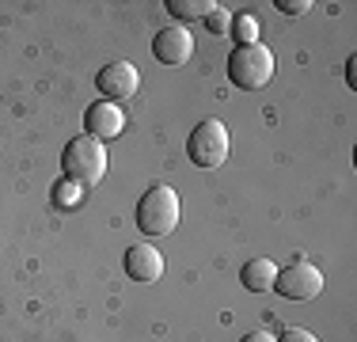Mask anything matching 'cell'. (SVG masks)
I'll return each instance as SVG.
<instances>
[{
  "instance_id": "7c38bea8",
  "label": "cell",
  "mask_w": 357,
  "mask_h": 342,
  "mask_svg": "<svg viewBox=\"0 0 357 342\" xmlns=\"http://www.w3.org/2000/svg\"><path fill=\"white\" fill-rule=\"evenodd\" d=\"M236 38V46H255L259 42V20L248 12H240V15H232V31H228Z\"/></svg>"
},
{
  "instance_id": "5b68a950",
  "label": "cell",
  "mask_w": 357,
  "mask_h": 342,
  "mask_svg": "<svg viewBox=\"0 0 357 342\" xmlns=\"http://www.w3.org/2000/svg\"><path fill=\"white\" fill-rule=\"evenodd\" d=\"M274 293H282L285 301H316L323 293V270L304 259L289 262V267H278Z\"/></svg>"
},
{
  "instance_id": "7a4b0ae2",
  "label": "cell",
  "mask_w": 357,
  "mask_h": 342,
  "mask_svg": "<svg viewBox=\"0 0 357 342\" xmlns=\"http://www.w3.org/2000/svg\"><path fill=\"white\" fill-rule=\"evenodd\" d=\"M61 171H65V179L76 183V186H99L103 175H107L103 141H96V137H88V133L73 137V141L61 149Z\"/></svg>"
},
{
  "instance_id": "8992f818",
  "label": "cell",
  "mask_w": 357,
  "mask_h": 342,
  "mask_svg": "<svg viewBox=\"0 0 357 342\" xmlns=\"http://www.w3.org/2000/svg\"><path fill=\"white\" fill-rule=\"evenodd\" d=\"M96 88L107 96V103L114 99H133L141 91V73L130 61H110L96 73Z\"/></svg>"
},
{
  "instance_id": "5bb4252c",
  "label": "cell",
  "mask_w": 357,
  "mask_h": 342,
  "mask_svg": "<svg viewBox=\"0 0 357 342\" xmlns=\"http://www.w3.org/2000/svg\"><path fill=\"white\" fill-rule=\"evenodd\" d=\"M278 8H282L285 15H308L316 4H312V0H278Z\"/></svg>"
},
{
  "instance_id": "4fadbf2b",
  "label": "cell",
  "mask_w": 357,
  "mask_h": 342,
  "mask_svg": "<svg viewBox=\"0 0 357 342\" xmlns=\"http://www.w3.org/2000/svg\"><path fill=\"white\" fill-rule=\"evenodd\" d=\"M206 27H209V34H217V38H225L228 31H232V12H225V8H213V12L206 15Z\"/></svg>"
},
{
  "instance_id": "2e32d148",
  "label": "cell",
  "mask_w": 357,
  "mask_h": 342,
  "mask_svg": "<svg viewBox=\"0 0 357 342\" xmlns=\"http://www.w3.org/2000/svg\"><path fill=\"white\" fill-rule=\"evenodd\" d=\"M243 342H278L270 331H251V335H243Z\"/></svg>"
},
{
  "instance_id": "277c9868",
  "label": "cell",
  "mask_w": 357,
  "mask_h": 342,
  "mask_svg": "<svg viewBox=\"0 0 357 342\" xmlns=\"http://www.w3.org/2000/svg\"><path fill=\"white\" fill-rule=\"evenodd\" d=\"M228 130L225 122H217V118H206V122H198L190 130V141H186V156H190L194 168H206L213 171L228 160Z\"/></svg>"
},
{
  "instance_id": "3957f363",
  "label": "cell",
  "mask_w": 357,
  "mask_h": 342,
  "mask_svg": "<svg viewBox=\"0 0 357 342\" xmlns=\"http://www.w3.org/2000/svg\"><path fill=\"white\" fill-rule=\"evenodd\" d=\"M274 68H278L274 50H266L262 42H255V46H236L232 54H228V80L243 91L266 88V84L274 80Z\"/></svg>"
},
{
  "instance_id": "9c48e42d",
  "label": "cell",
  "mask_w": 357,
  "mask_h": 342,
  "mask_svg": "<svg viewBox=\"0 0 357 342\" xmlns=\"http://www.w3.org/2000/svg\"><path fill=\"white\" fill-rule=\"evenodd\" d=\"M126 274H130V281L152 285V281L164 278V255L149 244H133L130 251H126Z\"/></svg>"
},
{
  "instance_id": "ba28073f",
  "label": "cell",
  "mask_w": 357,
  "mask_h": 342,
  "mask_svg": "<svg viewBox=\"0 0 357 342\" xmlns=\"http://www.w3.org/2000/svg\"><path fill=\"white\" fill-rule=\"evenodd\" d=\"M84 130H88V137H96V141H114V137H122L126 130V114L118 103H91L88 110H84Z\"/></svg>"
},
{
  "instance_id": "9a60e30c",
  "label": "cell",
  "mask_w": 357,
  "mask_h": 342,
  "mask_svg": "<svg viewBox=\"0 0 357 342\" xmlns=\"http://www.w3.org/2000/svg\"><path fill=\"white\" fill-rule=\"evenodd\" d=\"M278 342H319L312 331H304V327H289V331H282L278 335Z\"/></svg>"
},
{
  "instance_id": "e0dca14e",
  "label": "cell",
  "mask_w": 357,
  "mask_h": 342,
  "mask_svg": "<svg viewBox=\"0 0 357 342\" xmlns=\"http://www.w3.org/2000/svg\"><path fill=\"white\" fill-rule=\"evenodd\" d=\"M357 57H350V61H346V84H350V88H357Z\"/></svg>"
},
{
  "instance_id": "8fae6325",
  "label": "cell",
  "mask_w": 357,
  "mask_h": 342,
  "mask_svg": "<svg viewBox=\"0 0 357 342\" xmlns=\"http://www.w3.org/2000/svg\"><path fill=\"white\" fill-rule=\"evenodd\" d=\"M164 8L178 20V27H183V23H190V20H206L217 4H213V0H167Z\"/></svg>"
},
{
  "instance_id": "6da1fadb",
  "label": "cell",
  "mask_w": 357,
  "mask_h": 342,
  "mask_svg": "<svg viewBox=\"0 0 357 342\" xmlns=\"http://www.w3.org/2000/svg\"><path fill=\"white\" fill-rule=\"evenodd\" d=\"M183 221V202L178 191H172L167 183H156L141 194L137 202V228L144 236H172Z\"/></svg>"
},
{
  "instance_id": "30bf717a",
  "label": "cell",
  "mask_w": 357,
  "mask_h": 342,
  "mask_svg": "<svg viewBox=\"0 0 357 342\" xmlns=\"http://www.w3.org/2000/svg\"><path fill=\"white\" fill-rule=\"evenodd\" d=\"M274 278H278L274 259H251V262H243V270H240L243 289H251V293H270V289H274Z\"/></svg>"
},
{
  "instance_id": "52a82bcc",
  "label": "cell",
  "mask_w": 357,
  "mask_h": 342,
  "mask_svg": "<svg viewBox=\"0 0 357 342\" xmlns=\"http://www.w3.org/2000/svg\"><path fill=\"white\" fill-rule=\"evenodd\" d=\"M152 54H156V61L167 65V68L186 65L194 57L190 31H186V27H164V31H156V38H152Z\"/></svg>"
}]
</instances>
